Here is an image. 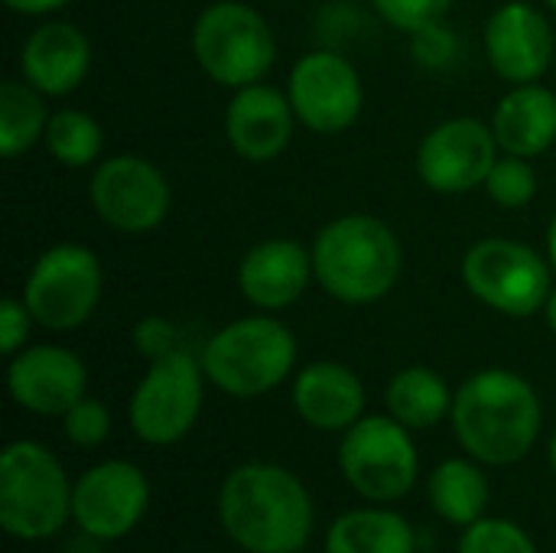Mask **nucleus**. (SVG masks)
Segmentation results:
<instances>
[{
	"label": "nucleus",
	"instance_id": "obj_16",
	"mask_svg": "<svg viewBox=\"0 0 556 553\" xmlns=\"http://www.w3.org/2000/svg\"><path fill=\"white\" fill-rule=\"evenodd\" d=\"M85 362L62 345H26L10 355L7 391L10 398L39 417H62L85 398Z\"/></svg>",
	"mask_w": 556,
	"mask_h": 553
},
{
	"label": "nucleus",
	"instance_id": "obj_19",
	"mask_svg": "<svg viewBox=\"0 0 556 553\" xmlns=\"http://www.w3.org/2000/svg\"><path fill=\"white\" fill-rule=\"evenodd\" d=\"M91 68V42L75 23H42L20 49L23 78L46 98L72 95Z\"/></svg>",
	"mask_w": 556,
	"mask_h": 553
},
{
	"label": "nucleus",
	"instance_id": "obj_24",
	"mask_svg": "<svg viewBox=\"0 0 556 553\" xmlns=\"http://www.w3.org/2000/svg\"><path fill=\"white\" fill-rule=\"evenodd\" d=\"M430 505L443 521L469 528L485 518L489 479L469 460H446L430 476Z\"/></svg>",
	"mask_w": 556,
	"mask_h": 553
},
{
	"label": "nucleus",
	"instance_id": "obj_32",
	"mask_svg": "<svg viewBox=\"0 0 556 553\" xmlns=\"http://www.w3.org/2000/svg\"><path fill=\"white\" fill-rule=\"evenodd\" d=\"M33 323L36 319H33V313L26 310L23 300H3L0 303V352L16 355L20 349H26Z\"/></svg>",
	"mask_w": 556,
	"mask_h": 553
},
{
	"label": "nucleus",
	"instance_id": "obj_26",
	"mask_svg": "<svg viewBox=\"0 0 556 553\" xmlns=\"http://www.w3.org/2000/svg\"><path fill=\"white\" fill-rule=\"evenodd\" d=\"M42 143L49 156L65 169L98 166L104 150V127L78 108H62L49 117Z\"/></svg>",
	"mask_w": 556,
	"mask_h": 553
},
{
	"label": "nucleus",
	"instance_id": "obj_29",
	"mask_svg": "<svg viewBox=\"0 0 556 553\" xmlns=\"http://www.w3.org/2000/svg\"><path fill=\"white\" fill-rule=\"evenodd\" d=\"M62 427H65V437L81 447V450H94L108 440L111 433V414L101 401L94 398H81L78 404H72L65 414H62Z\"/></svg>",
	"mask_w": 556,
	"mask_h": 553
},
{
	"label": "nucleus",
	"instance_id": "obj_9",
	"mask_svg": "<svg viewBox=\"0 0 556 553\" xmlns=\"http://www.w3.org/2000/svg\"><path fill=\"white\" fill-rule=\"evenodd\" d=\"M339 466L349 486L368 502H397L417 486V447L410 430L388 417H362L339 447Z\"/></svg>",
	"mask_w": 556,
	"mask_h": 553
},
{
	"label": "nucleus",
	"instance_id": "obj_21",
	"mask_svg": "<svg viewBox=\"0 0 556 553\" xmlns=\"http://www.w3.org/2000/svg\"><path fill=\"white\" fill-rule=\"evenodd\" d=\"M492 130L502 153L534 160L556 143V91L528 81L511 85V91L495 104Z\"/></svg>",
	"mask_w": 556,
	"mask_h": 553
},
{
	"label": "nucleus",
	"instance_id": "obj_28",
	"mask_svg": "<svg viewBox=\"0 0 556 553\" xmlns=\"http://www.w3.org/2000/svg\"><path fill=\"white\" fill-rule=\"evenodd\" d=\"M459 553H538L531 535L505 518H479L459 538Z\"/></svg>",
	"mask_w": 556,
	"mask_h": 553
},
{
	"label": "nucleus",
	"instance_id": "obj_7",
	"mask_svg": "<svg viewBox=\"0 0 556 553\" xmlns=\"http://www.w3.org/2000/svg\"><path fill=\"white\" fill-rule=\"evenodd\" d=\"M466 290L495 313L525 319L544 310L554 284V267L534 248L511 238H482L463 257Z\"/></svg>",
	"mask_w": 556,
	"mask_h": 553
},
{
	"label": "nucleus",
	"instance_id": "obj_5",
	"mask_svg": "<svg viewBox=\"0 0 556 553\" xmlns=\"http://www.w3.org/2000/svg\"><path fill=\"white\" fill-rule=\"evenodd\" d=\"M72 492L62 463L33 440H16L0 456V528L23 541L52 538L72 518Z\"/></svg>",
	"mask_w": 556,
	"mask_h": 553
},
{
	"label": "nucleus",
	"instance_id": "obj_10",
	"mask_svg": "<svg viewBox=\"0 0 556 553\" xmlns=\"http://www.w3.org/2000/svg\"><path fill=\"white\" fill-rule=\"evenodd\" d=\"M205 391L202 362L182 349L150 362L130 394V427L150 447L179 443L199 420Z\"/></svg>",
	"mask_w": 556,
	"mask_h": 553
},
{
	"label": "nucleus",
	"instance_id": "obj_37",
	"mask_svg": "<svg viewBox=\"0 0 556 553\" xmlns=\"http://www.w3.org/2000/svg\"><path fill=\"white\" fill-rule=\"evenodd\" d=\"M544 3H547V7H551V10H556V0H544Z\"/></svg>",
	"mask_w": 556,
	"mask_h": 553
},
{
	"label": "nucleus",
	"instance_id": "obj_13",
	"mask_svg": "<svg viewBox=\"0 0 556 553\" xmlns=\"http://www.w3.org/2000/svg\"><path fill=\"white\" fill-rule=\"evenodd\" d=\"M498 160L492 124L479 117H450L437 124L417 147V176L440 196H463L485 186Z\"/></svg>",
	"mask_w": 556,
	"mask_h": 553
},
{
	"label": "nucleus",
	"instance_id": "obj_31",
	"mask_svg": "<svg viewBox=\"0 0 556 553\" xmlns=\"http://www.w3.org/2000/svg\"><path fill=\"white\" fill-rule=\"evenodd\" d=\"M179 336H176V326L166 319V316H143L137 326H134V345L137 352L147 359V362H156L163 355H173L179 345Z\"/></svg>",
	"mask_w": 556,
	"mask_h": 553
},
{
	"label": "nucleus",
	"instance_id": "obj_15",
	"mask_svg": "<svg viewBox=\"0 0 556 553\" xmlns=\"http://www.w3.org/2000/svg\"><path fill=\"white\" fill-rule=\"evenodd\" d=\"M485 55L498 78L511 85L541 81L556 62L554 29L534 3L511 0L485 23Z\"/></svg>",
	"mask_w": 556,
	"mask_h": 553
},
{
	"label": "nucleus",
	"instance_id": "obj_36",
	"mask_svg": "<svg viewBox=\"0 0 556 553\" xmlns=\"http://www.w3.org/2000/svg\"><path fill=\"white\" fill-rule=\"evenodd\" d=\"M547 453H551V466H554V473H556V433L551 437V450H547Z\"/></svg>",
	"mask_w": 556,
	"mask_h": 553
},
{
	"label": "nucleus",
	"instance_id": "obj_34",
	"mask_svg": "<svg viewBox=\"0 0 556 553\" xmlns=\"http://www.w3.org/2000/svg\"><path fill=\"white\" fill-rule=\"evenodd\" d=\"M547 261H551V267H554L556 274V212L554 218H551V228H547Z\"/></svg>",
	"mask_w": 556,
	"mask_h": 553
},
{
	"label": "nucleus",
	"instance_id": "obj_3",
	"mask_svg": "<svg viewBox=\"0 0 556 553\" xmlns=\"http://www.w3.org/2000/svg\"><path fill=\"white\" fill-rule=\"evenodd\" d=\"M316 284L339 303L368 306L384 300L401 277L404 251L394 228L375 215L352 212L319 228L313 238Z\"/></svg>",
	"mask_w": 556,
	"mask_h": 553
},
{
	"label": "nucleus",
	"instance_id": "obj_18",
	"mask_svg": "<svg viewBox=\"0 0 556 553\" xmlns=\"http://www.w3.org/2000/svg\"><path fill=\"white\" fill-rule=\"evenodd\" d=\"M313 280V251L293 238H267L238 264V290L261 313L293 306Z\"/></svg>",
	"mask_w": 556,
	"mask_h": 553
},
{
	"label": "nucleus",
	"instance_id": "obj_11",
	"mask_svg": "<svg viewBox=\"0 0 556 553\" xmlns=\"http://www.w3.org/2000/svg\"><path fill=\"white\" fill-rule=\"evenodd\" d=\"M94 215L124 235H147L163 225L173 205L169 183L156 163L137 153L108 156L94 166L88 183Z\"/></svg>",
	"mask_w": 556,
	"mask_h": 553
},
{
	"label": "nucleus",
	"instance_id": "obj_38",
	"mask_svg": "<svg viewBox=\"0 0 556 553\" xmlns=\"http://www.w3.org/2000/svg\"><path fill=\"white\" fill-rule=\"evenodd\" d=\"M554 68H556V62H554Z\"/></svg>",
	"mask_w": 556,
	"mask_h": 553
},
{
	"label": "nucleus",
	"instance_id": "obj_22",
	"mask_svg": "<svg viewBox=\"0 0 556 553\" xmlns=\"http://www.w3.org/2000/svg\"><path fill=\"white\" fill-rule=\"evenodd\" d=\"M417 535L414 528L381 508H355L332 521L326 535V553H414Z\"/></svg>",
	"mask_w": 556,
	"mask_h": 553
},
{
	"label": "nucleus",
	"instance_id": "obj_30",
	"mask_svg": "<svg viewBox=\"0 0 556 553\" xmlns=\"http://www.w3.org/2000/svg\"><path fill=\"white\" fill-rule=\"evenodd\" d=\"M371 3L391 26L404 33H424L437 20H443L456 0H371Z\"/></svg>",
	"mask_w": 556,
	"mask_h": 553
},
{
	"label": "nucleus",
	"instance_id": "obj_1",
	"mask_svg": "<svg viewBox=\"0 0 556 553\" xmlns=\"http://www.w3.org/2000/svg\"><path fill=\"white\" fill-rule=\"evenodd\" d=\"M228 538L248 553H300L313 535V499L283 466L244 463L218 492Z\"/></svg>",
	"mask_w": 556,
	"mask_h": 553
},
{
	"label": "nucleus",
	"instance_id": "obj_8",
	"mask_svg": "<svg viewBox=\"0 0 556 553\" xmlns=\"http://www.w3.org/2000/svg\"><path fill=\"white\" fill-rule=\"evenodd\" d=\"M104 293V267L85 244H52L36 257L23 284V303L33 319L52 332L88 323Z\"/></svg>",
	"mask_w": 556,
	"mask_h": 553
},
{
	"label": "nucleus",
	"instance_id": "obj_33",
	"mask_svg": "<svg viewBox=\"0 0 556 553\" xmlns=\"http://www.w3.org/2000/svg\"><path fill=\"white\" fill-rule=\"evenodd\" d=\"M3 3H7V10L23 13V16H46V13L62 10V7L72 3V0H3Z\"/></svg>",
	"mask_w": 556,
	"mask_h": 553
},
{
	"label": "nucleus",
	"instance_id": "obj_12",
	"mask_svg": "<svg viewBox=\"0 0 556 553\" xmlns=\"http://www.w3.org/2000/svg\"><path fill=\"white\" fill-rule=\"evenodd\" d=\"M287 98L303 127L332 137L358 121L365 104V88L358 68L345 55L332 49H316L300 55L296 65L290 68Z\"/></svg>",
	"mask_w": 556,
	"mask_h": 553
},
{
	"label": "nucleus",
	"instance_id": "obj_6",
	"mask_svg": "<svg viewBox=\"0 0 556 553\" xmlns=\"http://www.w3.org/2000/svg\"><path fill=\"white\" fill-rule=\"evenodd\" d=\"M192 55L212 81L238 91L257 85L274 68L277 36L251 3L215 0L195 16Z\"/></svg>",
	"mask_w": 556,
	"mask_h": 553
},
{
	"label": "nucleus",
	"instance_id": "obj_23",
	"mask_svg": "<svg viewBox=\"0 0 556 553\" xmlns=\"http://www.w3.org/2000/svg\"><path fill=\"white\" fill-rule=\"evenodd\" d=\"M384 404H388V414L401 420L407 430H427V427H437L453 411V394L443 375L424 365H410L391 378L384 391Z\"/></svg>",
	"mask_w": 556,
	"mask_h": 553
},
{
	"label": "nucleus",
	"instance_id": "obj_35",
	"mask_svg": "<svg viewBox=\"0 0 556 553\" xmlns=\"http://www.w3.org/2000/svg\"><path fill=\"white\" fill-rule=\"evenodd\" d=\"M544 316H547V326L554 329V336H556V287L551 290L547 303H544Z\"/></svg>",
	"mask_w": 556,
	"mask_h": 553
},
{
	"label": "nucleus",
	"instance_id": "obj_27",
	"mask_svg": "<svg viewBox=\"0 0 556 553\" xmlns=\"http://www.w3.org/2000/svg\"><path fill=\"white\" fill-rule=\"evenodd\" d=\"M482 189H485L489 199H492L495 205H502V209H525V205H531L534 196H538V173H534L531 160L505 153V156H498L495 166L489 169Z\"/></svg>",
	"mask_w": 556,
	"mask_h": 553
},
{
	"label": "nucleus",
	"instance_id": "obj_17",
	"mask_svg": "<svg viewBox=\"0 0 556 553\" xmlns=\"http://www.w3.org/2000/svg\"><path fill=\"white\" fill-rule=\"evenodd\" d=\"M293 104L283 91L257 81L231 95L225 108V137L248 163L277 160L293 140Z\"/></svg>",
	"mask_w": 556,
	"mask_h": 553
},
{
	"label": "nucleus",
	"instance_id": "obj_4",
	"mask_svg": "<svg viewBox=\"0 0 556 553\" xmlns=\"http://www.w3.org/2000/svg\"><path fill=\"white\" fill-rule=\"evenodd\" d=\"M205 378L231 398H261L287 381L296 365V339L274 316H244L222 326L199 355Z\"/></svg>",
	"mask_w": 556,
	"mask_h": 553
},
{
	"label": "nucleus",
	"instance_id": "obj_2",
	"mask_svg": "<svg viewBox=\"0 0 556 553\" xmlns=\"http://www.w3.org/2000/svg\"><path fill=\"white\" fill-rule=\"evenodd\" d=\"M450 417L463 450L485 466L525 460L544 424L538 391L508 368H485L463 381L453 394Z\"/></svg>",
	"mask_w": 556,
	"mask_h": 553
},
{
	"label": "nucleus",
	"instance_id": "obj_14",
	"mask_svg": "<svg viewBox=\"0 0 556 553\" xmlns=\"http://www.w3.org/2000/svg\"><path fill=\"white\" fill-rule=\"evenodd\" d=\"M150 505L147 476L124 460H108L91 466L72 492L75 525L98 541H117L137 528Z\"/></svg>",
	"mask_w": 556,
	"mask_h": 553
},
{
	"label": "nucleus",
	"instance_id": "obj_25",
	"mask_svg": "<svg viewBox=\"0 0 556 553\" xmlns=\"http://www.w3.org/2000/svg\"><path fill=\"white\" fill-rule=\"evenodd\" d=\"M46 95L36 91L26 78H7L0 85V153L16 160L46 137L49 127Z\"/></svg>",
	"mask_w": 556,
	"mask_h": 553
},
{
	"label": "nucleus",
	"instance_id": "obj_20",
	"mask_svg": "<svg viewBox=\"0 0 556 553\" xmlns=\"http://www.w3.org/2000/svg\"><path fill=\"white\" fill-rule=\"evenodd\" d=\"M296 414L326 433H345L365 417V385L339 362H313L293 381Z\"/></svg>",
	"mask_w": 556,
	"mask_h": 553
}]
</instances>
